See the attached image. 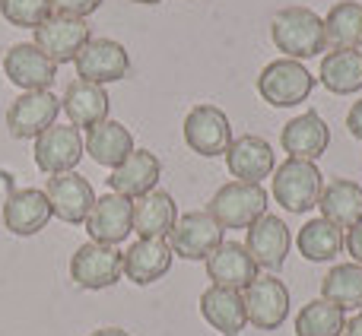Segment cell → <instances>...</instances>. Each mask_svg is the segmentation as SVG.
<instances>
[{"label":"cell","mask_w":362,"mask_h":336,"mask_svg":"<svg viewBox=\"0 0 362 336\" xmlns=\"http://www.w3.org/2000/svg\"><path fill=\"white\" fill-rule=\"evenodd\" d=\"M204 263H206V276L213 280V286L242 292L245 286H251L257 280V263L251 260V254L245 251L242 241H223Z\"/></svg>","instance_id":"cell-22"},{"label":"cell","mask_w":362,"mask_h":336,"mask_svg":"<svg viewBox=\"0 0 362 336\" xmlns=\"http://www.w3.org/2000/svg\"><path fill=\"white\" fill-rule=\"evenodd\" d=\"M57 114H61V99L51 89H45V92H23L6 108V127H10V133L16 140H35L48 127L57 124Z\"/></svg>","instance_id":"cell-13"},{"label":"cell","mask_w":362,"mask_h":336,"mask_svg":"<svg viewBox=\"0 0 362 336\" xmlns=\"http://www.w3.org/2000/svg\"><path fill=\"white\" fill-rule=\"evenodd\" d=\"M83 152H86V140L76 131L74 124H54L35 137V150H32V159H35L38 172L45 174H64V172H76Z\"/></svg>","instance_id":"cell-11"},{"label":"cell","mask_w":362,"mask_h":336,"mask_svg":"<svg viewBox=\"0 0 362 336\" xmlns=\"http://www.w3.org/2000/svg\"><path fill=\"white\" fill-rule=\"evenodd\" d=\"M344 248H346V254L353 257V263H359V267H362V219L356 225H350V229H346Z\"/></svg>","instance_id":"cell-35"},{"label":"cell","mask_w":362,"mask_h":336,"mask_svg":"<svg viewBox=\"0 0 362 336\" xmlns=\"http://www.w3.org/2000/svg\"><path fill=\"white\" fill-rule=\"evenodd\" d=\"M134 4H146V6H150V4H163V0H134Z\"/></svg>","instance_id":"cell-39"},{"label":"cell","mask_w":362,"mask_h":336,"mask_svg":"<svg viewBox=\"0 0 362 336\" xmlns=\"http://www.w3.org/2000/svg\"><path fill=\"white\" fill-rule=\"evenodd\" d=\"M70 276H74L76 286L89 289V292L112 289L124 276V254L118 248H112V244L86 241L70 257Z\"/></svg>","instance_id":"cell-5"},{"label":"cell","mask_w":362,"mask_h":336,"mask_svg":"<svg viewBox=\"0 0 362 336\" xmlns=\"http://www.w3.org/2000/svg\"><path fill=\"white\" fill-rule=\"evenodd\" d=\"M325 35L334 51H359L362 48V4L340 0L325 16Z\"/></svg>","instance_id":"cell-29"},{"label":"cell","mask_w":362,"mask_h":336,"mask_svg":"<svg viewBox=\"0 0 362 336\" xmlns=\"http://www.w3.org/2000/svg\"><path fill=\"white\" fill-rule=\"evenodd\" d=\"M245 318L257 330H280L289 318V289L274 276H257L242 289Z\"/></svg>","instance_id":"cell-9"},{"label":"cell","mask_w":362,"mask_h":336,"mask_svg":"<svg viewBox=\"0 0 362 336\" xmlns=\"http://www.w3.org/2000/svg\"><path fill=\"white\" fill-rule=\"evenodd\" d=\"M346 311L325 299H312L296 314V336H344Z\"/></svg>","instance_id":"cell-32"},{"label":"cell","mask_w":362,"mask_h":336,"mask_svg":"<svg viewBox=\"0 0 362 336\" xmlns=\"http://www.w3.org/2000/svg\"><path fill=\"white\" fill-rule=\"evenodd\" d=\"M344 336H362V311H356L344 327Z\"/></svg>","instance_id":"cell-37"},{"label":"cell","mask_w":362,"mask_h":336,"mask_svg":"<svg viewBox=\"0 0 362 336\" xmlns=\"http://www.w3.org/2000/svg\"><path fill=\"white\" fill-rule=\"evenodd\" d=\"M89 336H131L127 330H121V327H102V330L89 333Z\"/></svg>","instance_id":"cell-38"},{"label":"cell","mask_w":362,"mask_h":336,"mask_svg":"<svg viewBox=\"0 0 362 336\" xmlns=\"http://www.w3.org/2000/svg\"><path fill=\"white\" fill-rule=\"evenodd\" d=\"M283 152H289V159H305V162H318L331 146V127L318 112H305L299 118H293L289 124H283L280 133Z\"/></svg>","instance_id":"cell-19"},{"label":"cell","mask_w":362,"mask_h":336,"mask_svg":"<svg viewBox=\"0 0 362 336\" xmlns=\"http://www.w3.org/2000/svg\"><path fill=\"white\" fill-rule=\"evenodd\" d=\"M270 38L289 61H308L327 48L325 19L308 6H283L270 19Z\"/></svg>","instance_id":"cell-1"},{"label":"cell","mask_w":362,"mask_h":336,"mask_svg":"<svg viewBox=\"0 0 362 336\" xmlns=\"http://www.w3.org/2000/svg\"><path fill=\"white\" fill-rule=\"evenodd\" d=\"M200 314H204V320L213 330L223 336H242L245 324H248L242 292L223 289V286H210L200 295Z\"/></svg>","instance_id":"cell-25"},{"label":"cell","mask_w":362,"mask_h":336,"mask_svg":"<svg viewBox=\"0 0 362 336\" xmlns=\"http://www.w3.org/2000/svg\"><path fill=\"white\" fill-rule=\"evenodd\" d=\"M232 124L229 114L216 105H194L185 118V143L191 146V152L204 159L226 156L232 143Z\"/></svg>","instance_id":"cell-7"},{"label":"cell","mask_w":362,"mask_h":336,"mask_svg":"<svg viewBox=\"0 0 362 336\" xmlns=\"http://www.w3.org/2000/svg\"><path fill=\"white\" fill-rule=\"evenodd\" d=\"M318 80L334 95L359 92L362 89V51H327L321 57Z\"/></svg>","instance_id":"cell-28"},{"label":"cell","mask_w":362,"mask_h":336,"mask_svg":"<svg viewBox=\"0 0 362 336\" xmlns=\"http://www.w3.org/2000/svg\"><path fill=\"white\" fill-rule=\"evenodd\" d=\"M89 38H93V32H89L86 19L54 13V16L45 19L35 29V48L42 51L51 64H70V61H76V54L89 44Z\"/></svg>","instance_id":"cell-10"},{"label":"cell","mask_w":362,"mask_h":336,"mask_svg":"<svg viewBox=\"0 0 362 336\" xmlns=\"http://www.w3.org/2000/svg\"><path fill=\"white\" fill-rule=\"evenodd\" d=\"M321 191H325V174L318 162H305V159H286L283 165L274 168V181H270V193L274 200L289 212H308L318 206Z\"/></svg>","instance_id":"cell-2"},{"label":"cell","mask_w":362,"mask_h":336,"mask_svg":"<svg viewBox=\"0 0 362 336\" xmlns=\"http://www.w3.org/2000/svg\"><path fill=\"white\" fill-rule=\"evenodd\" d=\"M296 248L305 260L312 263H325V260H334V257L344 251V229L331 225L327 219H312L299 229L296 235Z\"/></svg>","instance_id":"cell-30"},{"label":"cell","mask_w":362,"mask_h":336,"mask_svg":"<svg viewBox=\"0 0 362 336\" xmlns=\"http://www.w3.org/2000/svg\"><path fill=\"white\" fill-rule=\"evenodd\" d=\"M51 203L45 197V191L38 187H23V191H13L4 203V225L10 235L29 238L38 235L45 225L51 222Z\"/></svg>","instance_id":"cell-21"},{"label":"cell","mask_w":362,"mask_h":336,"mask_svg":"<svg viewBox=\"0 0 362 336\" xmlns=\"http://www.w3.org/2000/svg\"><path fill=\"white\" fill-rule=\"evenodd\" d=\"M321 219H327L337 229H350L362 219V187L350 178H334L331 184H325L318 200Z\"/></svg>","instance_id":"cell-27"},{"label":"cell","mask_w":362,"mask_h":336,"mask_svg":"<svg viewBox=\"0 0 362 336\" xmlns=\"http://www.w3.org/2000/svg\"><path fill=\"white\" fill-rule=\"evenodd\" d=\"M61 108L76 131H93L95 124L108 121L112 99H108L105 86H95V83H86V80H74L64 89Z\"/></svg>","instance_id":"cell-23"},{"label":"cell","mask_w":362,"mask_h":336,"mask_svg":"<svg viewBox=\"0 0 362 336\" xmlns=\"http://www.w3.org/2000/svg\"><path fill=\"white\" fill-rule=\"evenodd\" d=\"M206 212L223 229H248L267 212V191L261 184H248V181H229L213 193Z\"/></svg>","instance_id":"cell-4"},{"label":"cell","mask_w":362,"mask_h":336,"mask_svg":"<svg viewBox=\"0 0 362 336\" xmlns=\"http://www.w3.org/2000/svg\"><path fill=\"white\" fill-rule=\"evenodd\" d=\"M4 76L13 86L23 89V92H45V89H51V83L57 80V64H51L48 57L35 48V42H19V44H13V48H6Z\"/></svg>","instance_id":"cell-15"},{"label":"cell","mask_w":362,"mask_h":336,"mask_svg":"<svg viewBox=\"0 0 362 336\" xmlns=\"http://www.w3.org/2000/svg\"><path fill=\"white\" fill-rule=\"evenodd\" d=\"M83 225H86L93 241L118 248V244L134 232V200L108 191L105 197H95L93 212L86 216Z\"/></svg>","instance_id":"cell-16"},{"label":"cell","mask_w":362,"mask_h":336,"mask_svg":"<svg viewBox=\"0 0 362 336\" xmlns=\"http://www.w3.org/2000/svg\"><path fill=\"white\" fill-rule=\"evenodd\" d=\"M289 248H293V232L274 212H264L257 222L248 225L245 232V251L251 254V260L257 263V270H267V273H276V270L286 267Z\"/></svg>","instance_id":"cell-6"},{"label":"cell","mask_w":362,"mask_h":336,"mask_svg":"<svg viewBox=\"0 0 362 336\" xmlns=\"http://www.w3.org/2000/svg\"><path fill=\"white\" fill-rule=\"evenodd\" d=\"M175 251L169 238H140L124 251V276L134 286H153L172 270Z\"/></svg>","instance_id":"cell-18"},{"label":"cell","mask_w":362,"mask_h":336,"mask_svg":"<svg viewBox=\"0 0 362 336\" xmlns=\"http://www.w3.org/2000/svg\"><path fill=\"white\" fill-rule=\"evenodd\" d=\"M76 76L95 86L121 83L131 73V54L115 38H89V44L76 54Z\"/></svg>","instance_id":"cell-8"},{"label":"cell","mask_w":362,"mask_h":336,"mask_svg":"<svg viewBox=\"0 0 362 336\" xmlns=\"http://www.w3.org/2000/svg\"><path fill=\"white\" fill-rule=\"evenodd\" d=\"M226 229L210 216L206 210L200 212H185L178 216L175 229L169 235V244L175 251V257H185V260H206L213 251L223 244Z\"/></svg>","instance_id":"cell-14"},{"label":"cell","mask_w":362,"mask_h":336,"mask_svg":"<svg viewBox=\"0 0 362 336\" xmlns=\"http://www.w3.org/2000/svg\"><path fill=\"white\" fill-rule=\"evenodd\" d=\"M54 13L61 16H76V19H86L89 13H95L102 6V0H51Z\"/></svg>","instance_id":"cell-34"},{"label":"cell","mask_w":362,"mask_h":336,"mask_svg":"<svg viewBox=\"0 0 362 336\" xmlns=\"http://www.w3.org/2000/svg\"><path fill=\"white\" fill-rule=\"evenodd\" d=\"M0 16L19 29H38L45 19L54 16L51 0H0Z\"/></svg>","instance_id":"cell-33"},{"label":"cell","mask_w":362,"mask_h":336,"mask_svg":"<svg viewBox=\"0 0 362 336\" xmlns=\"http://www.w3.org/2000/svg\"><path fill=\"white\" fill-rule=\"evenodd\" d=\"M137 150L134 146V133L127 131L121 121H102L93 131H86V152L93 162L105 165V168H118L131 152Z\"/></svg>","instance_id":"cell-26"},{"label":"cell","mask_w":362,"mask_h":336,"mask_svg":"<svg viewBox=\"0 0 362 336\" xmlns=\"http://www.w3.org/2000/svg\"><path fill=\"white\" fill-rule=\"evenodd\" d=\"M45 197H48V203H51V212L67 225H83L95 206L93 184H89V178H83L80 172L51 174L48 184H45Z\"/></svg>","instance_id":"cell-12"},{"label":"cell","mask_w":362,"mask_h":336,"mask_svg":"<svg viewBox=\"0 0 362 336\" xmlns=\"http://www.w3.org/2000/svg\"><path fill=\"white\" fill-rule=\"evenodd\" d=\"M226 168L235 181H248V184H261L267 174H274L276 168V156L274 146L267 143L257 133H245L235 137L226 150Z\"/></svg>","instance_id":"cell-17"},{"label":"cell","mask_w":362,"mask_h":336,"mask_svg":"<svg viewBox=\"0 0 362 336\" xmlns=\"http://www.w3.org/2000/svg\"><path fill=\"white\" fill-rule=\"evenodd\" d=\"M321 299L337 305L340 311H362V267L340 263L321 282Z\"/></svg>","instance_id":"cell-31"},{"label":"cell","mask_w":362,"mask_h":336,"mask_svg":"<svg viewBox=\"0 0 362 336\" xmlns=\"http://www.w3.org/2000/svg\"><path fill=\"white\" fill-rule=\"evenodd\" d=\"M346 131H350L356 140H362V99L353 102L350 114H346Z\"/></svg>","instance_id":"cell-36"},{"label":"cell","mask_w":362,"mask_h":336,"mask_svg":"<svg viewBox=\"0 0 362 336\" xmlns=\"http://www.w3.org/2000/svg\"><path fill=\"white\" fill-rule=\"evenodd\" d=\"M315 73L302 61H289V57H276L257 76V92L267 105L274 108H296L312 95Z\"/></svg>","instance_id":"cell-3"},{"label":"cell","mask_w":362,"mask_h":336,"mask_svg":"<svg viewBox=\"0 0 362 336\" xmlns=\"http://www.w3.org/2000/svg\"><path fill=\"white\" fill-rule=\"evenodd\" d=\"M178 222V206L169 191H150L134 200V232L140 238H169Z\"/></svg>","instance_id":"cell-24"},{"label":"cell","mask_w":362,"mask_h":336,"mask_svg":"<svg viewBox=\"0 0 362 336\" xmlns=\"http://www.w3.org/2000/svg\"><path fill=\"white\" fill-rule=\"evenodd\" d=\"M159 174H163V162H159L156 152L134 150L118 168H112V174H108L105 181H108V191L112 193L137 200V197H144V193L156 191Z\"/></svg>","instance_id":"cell-20"}]
</instances>
